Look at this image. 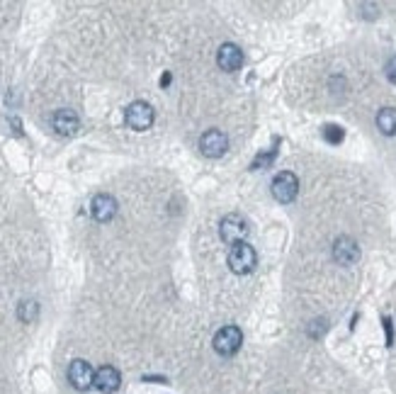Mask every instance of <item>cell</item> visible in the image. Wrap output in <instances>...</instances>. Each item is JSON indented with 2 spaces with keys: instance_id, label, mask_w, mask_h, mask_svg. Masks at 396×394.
<instances>
[{
  "instance_id": "cell-14",
  "label": "cell",
  "mask_w": 396,
  "mask_h": 394,
  "mask_svg": "<svg viewBox=\"0 0 396 394\" xmlns=\"http://www.w3.org/2000/svg\"><path fill=\"white\" fill-rule=\"evenodd\" d=\"M17 317L22 319V322H34L37 319V302H22L20 309H17Z\"/></svg>"
},
{
  "instance_id": "cell-7",
  "label": "cell",
  "mask_w": 396,
  "mask_h": 394,
  "mask_svg": "<svg viewBox=\"0 0 396 394\" xmlns=\"http://www.w3.org/2000/svg\"><path fill=\"white\" fill-rule=\"evenodd\" d=\"M227 149H229V139L222 129H209V132L202 134L200 151L207 159H219V156L227 154Z\"/></svg>"
},
{
  "instance_id": "cell-5",
  "label": "cell",
  "mask_w": 396,
  "mask_h": 394,
  "mask_svg": "<svg viewBox=\"0 0 396 394\" xmlns=\"http://www.w3.org/2000/svg\"><path fill=\"white\" fill-rule=\"evenodd\" d=\"M243 343V333L238 326H224L214 336V351L219 355H233Z\"/></svg>"
},
{
  "instance_id": "cell-10",
  "label": "cell",
  "mask_w": 396,
  "mask_h": 394,
  "mask_svg": "<svg viewBox=\"0 0 396 394\" xmlns=\"http://www.w3.org/2000/svg\"><path fill=\"white\" fill-rule=\"evenodd\" d=\"M52 124L61 137H73L81 129V119H78V115L73 110H56L52 117Z\"/></svg>"
},
{
  "instance_id": "cell-2",
  "label": "cell",
  "mask_w": 396,
  "mask_h": 394,
  "mask_svg": "<svg viewBox=\"0 0 396 394\" xmlns=\"http://www.w3.org/2000/svg\"><path fill=\"white\" fill-rule=\"evenodd\" d=\"M229 268H231L236 275H246L256 268V251H253V246H248L246 241L243 244H236L229 251Z\"/></svg>"
},
{
  "instance_id": "cell-8",
  "label": "cell",
  "mask_w": 396,
  "mask_h": 394,
  "mask_svg": "<svg viewBox=\"0 0 396 394\" xmlns=\"http://www.w3.org/2000/svg\"><path fill=\"white\" fill-rule=\"evenodd\" d=\"M333 258L340 266H353V263L360 258V246H357V241L350 239V236H338L333 244Z\"/></svg>"
},
{
  "instance_id": "cell-17",
  "label": "cell",
  "mask_w": 396,
  "mask_h": 394,
  "mask_svg": "<svg viewBox=\"0 0 396 394\" xmlns=\"http://www.w3.org/2000/svg\"><path fill=\"white\" fill-rule=\"evenodd\" d=\"M273 159H275V151H270L268 156H265V154H260V156H258L256 161H253V168H260L262 164L268 166V164H270V161H273Z\"/></svg>"
},
{
  "instance_id": "cell-12",
  "label": "cell",
  "mask_w": 396,
  "mask_h": 394,
  "mask_svg": "<svg viewBox=\"0 0 396 394\" xmlns=\"http://www.w3.org/2000/svg\"><path fill=\"white\" fill-rule=\"evenodd\" d=\"M90 212L98 221H110L117 215V200L112 195H95L93 202H90Z\"/></svg>"
},
{
  "instance_id": "cell-16",
  "label": "cell",
  "mask_w": 396,
  "mask_h": 394,
  "mask_svg": "<svg viewBox=\"0 0 396 394\" xmlns=\"http://www.w3.org/2000/svg\"><path fill=\"white\" fill-rule=\"evenodd\" d=\"M384 71H386V78H389V81H391V83H394V86H396V57H394V59H389V61H386Z\"/></svg>"
},
{
  "instance_id": "cell-15",
  "label": "cell",
  "mask_w": 396,
  "mask_h": 394,
  "mask_svg": "<svg viewBox=\"0 0 396 394\" xmlns=\"http://www.w3.org/2000/svg\"><path fill=\"white\" fill-rule=\"evenodd\" d=\"M324 137L329 139V141L338 144L340 139H343V129H340V127H333V124H331V127H326V129H324Z\"/></svg>"
},
{
  "instance_id": "cell-1",
  "label": "cell",
  "mask_w": 396,
  "mask_h": 394,
  "mask_svg": "<svg viewBox=\"0 0 396 394\" xmlns=\"http://www.w3.org/2000/svg\"><path fill=\"white\" fill-rule=\"evenodd\" d=\"M124 119H127V124L134 132H146L154 124V108L149 103H144V100H136V103H132L127 108Z\"/></svg>"
},
{
  "instance_id": "cell-13",
  "label": "cell",
  "mask_w": 396,
  "mask_h": 394,
  "mask_svg": "<svg viewBox=\"0 0 396 394\" xmlns=\"http://www.w3.org/2000/svg\"><path fill=\"white\" fill-rule=\"evenodd\" d=\"M377 127H379L382 134L386 137H394L396 134V110L394 108H384L377 115Z\"/></svg>"
},
{
  "instance_id": "cell-3",
  "label": "cell",
  "mask_w": 396,
  "mask_h": 394,
  "mask_svg": "<svg viewBox=\"0 0 396 394\" xmlns=\"http://www.w3.org/2000/svg\"><path fill=\"white\" fill-rule=\"evenodd\" d=\"M219 234L227 244L236 246V244H243L248 236V221L243 219L241 215H227L219 224Z\"/></svg>"
},
{
  "instance_id": "cell-6",
  "label": "cell",
  "mask_w": 396,
  "mask_h": 394,
  "mask_svg": "<svg viewBox=\"0 0 396 394\" xmlns=\"http://www.w3.org/2000/svg\"><path fill=\"white\" fill-rule=\"evenodd\" d=\"M68 382L78 389V392H85V389L95 387V370L87 360H73L68 365Z\"/></svg>"
},
{
  "instance_id": "cell-9",
  "label": "cell",
  "mask_w": 396,
  "mask_h": 394,
  "mask_svg": "<svg viewBox=\"0 0 396 394\" xmlns=\"http://www.w3.org/2000/svg\"><path fill=\"white\" fill-rule=\"evenodd\" d=\"M216 63H219V68H222V71H227V73L238 71V68L243 66L241 46L231 44V41L222 44V46H219V54H216Z\"/></svg>"
},
{
  "instance_id": "cell-11",
  "label": "cell",
  "mask_w": 396,
  "mask_h": 394,
  "mask_svg": "<svg viewBox=\"0 0 396 394\" xmlns=\"http://www.w3.org/2000/svg\"><path fill=\"white\" fill-rule=\"evenodd\" d=\"M119 382H122V375H119V370L112 368V365H103V368L95 370V387H98L100 392L105 394L117 392Z\"/></svg>"
},
{
  "instance_id": "cell-4",
  "label": "cell",
  "mask_w": 396,
  "mask_h": 394,
  "mask_svg": "<svg viewBox=\"0 0 396 394\" xmlns=\"http://www.w3.org/2000/svg\"><path fill=\"white\" fill-rule=\"evenodd\" d=\"M273 197L278 202H292L294 197H297V193H299V180H297V175L294 173H289V170H282V173H278L275 175V180H273Z\"/></svg>"
}]
</instances>
